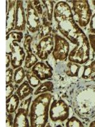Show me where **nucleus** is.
<instances>
[{
	"instance_id": "nucleus-20",
	"label": "nucleus",
	"mask_w": 95,
	"mask_h": 127,
	"mask_svg": "<svg viewBox=\"0 0 95 127\" xmlns=\"http://www.w3.org/2000/svg\"><path fill=\"white\" fill-rule=\"evenodd\" d=\"M26 77L27 79V81H29V84L31 87L33 88H36L39 87L41 84V80L35 75L31 71H27L26 74Z\"/></svg>"
},
{
	"instance_id": "nucleus-5",
	"label": "nucleus",
	"mask_w": 95,
	"mask_h": 127,
	"mask_svg": "<svg viewBox=\"0 0 95 127\" xmlns=\"http://www.w3.org/2000/svg\"><path fill=\"white\" fill-rule=\"evenodd\" d=\"M72 4V12L75 22H77L81 28H85L90 22L92 12L88 1H73Z\"/></svg>"
},
{
	"instance_id": "nucleus-14",
	"label": "nucleus",
	"mask_w": 95,
	"mask_h": 127,
	"mask_svg": "<svg viewBox=\"0 0 95 127\" xmlns=\"http://www.w3.org/2000/svg\"><path fill=\"white\" fill-rule=\"evenodd\" d=\"M6 35L14 30L15 26L16 3L17 1H6Z\"/></svg>"
},
{
	"instance_id": "nucleus-27",
	"label": "nucleus",
	"mask_w": 95,
	"mask_h": 127,
	"mask_svg": "<svg viewBox=\"0 0 95 127\" xmlns=\"http://www.w3.org/2000/svg\"><path fill=\"white\" fill-rule=\"evenodd\" d=\"M89 32L91 34H95V13L92 15L89 22Z\"/></svg>"
},
{
	"instance_id": "nucleus-6",
	"label": "nucleus",
	"mask_w": 95,
	"mask_h": 127,
	"mask_svg": "<svg viewBox=\"0 0 95 127\" xmlns=\"http://www.w3.org/2000/svg\"><path fill=\"white\" fill-rule=\"evenodd\" d=\"M49 115L51 121L63 122L69 116V107L63 100H53L49 108Z\"/></svg>"
},
{
	"instance_id": "nucleus-17",
	"label": "nucleus",
	"mask_w": 95,
	"mask_h": 127,
	"mask_svg": "<svg viewBox=\"0 0 95 127\" xmlns=\"http://www.w3.org/2000/svg\"><path fill=\"white\" fill-rule=\"evenodd\" d=\"M54 87L53 83L51 81H48L43 83L38 87V88L36 89L34 92V95H39V94H44V93L49 92L53 90Z\"/></svg>"
},
{
	"instance_id": "nucleus-24",
	"label": "nucleus",
	"mask_w": 95,
	"mask_h": 127,
	"mask_svg": "<svg viewBox=\"0 0 95 127\" xmlns=\"http://www.w3.org/2000/svg\"><path fill=\"white\" fill-rule=\"evenodd\" d=\"M14 69L13 68H7L6 71V85L12 83L13 82Z\"/></svg>"
},
{
	"instance_id": "nucleus-15",
	"label": "nucleus",
	"mask_w": 95,
	"mask_h": 127,
	"mask_svg": "<svg viewBox=\"0 0 95 127\" xmlns=\"http://www.w3.org/2000/svg\"><path fill=\"white\" fill-rule=\"evenodd\" d=\"M34 92V88L30 86L28 81H24L18 87L16 94L20 98V100H24L29 95L32 94Z\"/></svg>"
},
{
	"instance_id": "nucleus-16",
	"label": "nucleus",
	"mask_w": 95,
	"mask_h": 127,
	"mask_svg": "<svg viewBox=\"0 0 95 127\" xmlns=\"http://www.w3.org/2000/svg\"><path fill=\"white\" fill-rule=\"evenodd\" d=\"M20 98L17 94H13L10 97L6 99V112L8 113H14L18 109L20 104Z\"/></svg>"
},
{
	"instance_id": "nucleus-1",
	"label": "nucleus",
	"mask_w": 95,
	"mask_h": 127,
	"mask_svg": "<svg viewBox=\"0 0 95 127\" xmlns=\"http://www.w3.org/2000/svg\"><path fill=\"white\" fill-rule=\"evenodd\" d=\"M53 16L62 34L76 45L78 36L84 32L76 23L71 6L67 2H58L54 8Z\"/></svg>"
},
{
	"instance_id": "nucleus-3",
	"label": "nucleus",
	"mask_w": 95,
	"mask_h": 127,
	"mask_svg": "<svg viewBox=\"0 0 95 127\" xmlns=\"http://www.w3.org/2000/svg\"><path fill=\"white\" fill-rule=\"evenodd\" d=\"M24 34L22 32H12L6 35V55H10L11 65L13 69L22 66L25 59V53L23 48L19 45L22 41Z\"/></svg>"
},
{
	"instance_id": "nucleus-9",
	"label": "nucleus",
	"mask_w": 95,
	"mask_h": 127,
	"mask_svg": "<svg viewBox=\"0 0 95 127\" xmlns=\"http://www.w3.org/2000/svg\"><path fill=\"white\" fill-rule=\"evenodd\" d=\"M25 13L27 27L29 31L32 33H35L36 32L39 31L41 25L40 15L35 8L32 1H28Z\"/></svg>"
},
{
	"instance_id": "nucleus-7",
	"label": "nucleus",
	"mask_w": 95,
	"mask_h": 127,
	"mask_svg": "<svg viewBox=\"0 0 95 127\" xmlns=\"http://www.w3.org/2000/svg\"><path fill=\"white\" fill-rule=\"evenodd\" d=\"M31 100L32 97H30L25 100H22L14 118L13 127H30L28 117L29 113V105L31 102Z\"/></svg>"
},
{
	"instance_id": "nucleus-31",
	"label": "nucleus",
	"mask_w": 95,
	"mask_h": 127,
	"mask_svg": "<svg viewBox=\"0 0 95 127\" xmlns=\"http://www.w3.org/2000/svg\"><path fill=\"white\" fill-rule=\"evenodd\" d=\"M93 4L95 6V1H93Z\"/></svg>"
},
{
	"instance_id": "nucleus-25",
	"label": "nucleus",
	"mask_w": 95,
	"mask_h": 127,
	"mask_svg": "<svg viewBox=\"0 0 95 127\" xmlns=\"http://www.w3.org/2000/svg\"><path fill=\"white\" fill-rule=\"evenodd\" d=\"M6 98H8L10 97L13 94V92L15 90V86L13 85V83H10L8 85H6Z\"/></svg>"
},
{
	"instance_id": "nucleus-28",
	"label": "nucleus",
	"mask_w": 95,
	"mask_h": 127,
	"mask_svg": "<svg viewBox=\"0 0 95 127\" xmlns=\"http://www.w3.org/2000/svg\"><path fill=\"white\" fill-rule=\"evenodd\" d=\"M88 39H89V44L91 45V48L93 52L95 53V34H89L88 36Z\"/></svg>"
},
{
	"instance_id": "nucleus-29",
	"label": "nucleus",
	"mask_w": 95,
	"mask_h": 127,
	"mask_svg": "<svg viewBox=\"0 0 95 127\" xmlns=\"http://www.w3.org/2000/svg\"><path fill=\"white\" fill-rule=\"evenodd\" d=\"M6 67L8 68L9 65L11 64V57H10V55H6Z\"/></svg>"
},
{
	"instance_id": "nucleus-11",
	"label": "nucleus",
	"mask_w": 95,
	"mask_h": 127,
	"mask_svg": "<svg viewBox=\"0 0 95 127\" xmlns=\"http://www.w3.org/2000/svg\"><path fill=\"white\" fill-rule=\"evenodd\" d=\"M27 26L26 13H25L23 1H17L16 3L15 26L14 31L22 32L25 31Z\"/></svg>"
},
{
	"instance_id": "nucleus-21",
	"label": "nucleus",
	"mask_w": 95,
	"mask_h": 127,
	"mask_svg": "<svg viewBox=\"0 0 95 127\" xmlns=\"http://www.w3.org/2000/svg\"><path fill=\"white\" fill-rule=\"evenodd\" d=\"M43 4H44L46 7L48 12V19L49 22H52V18H53V15L54 12V3H55L53 1H41Z\"/></svg>"
},
{
	"instance_id": "nucleus-13",
	"label": "nucleus",
	"mask_w": 95,
	"mask_h": 127,
	"mask_svg": "<svg viewBox=\"0 0 95 127\" xmlns=\"http://www.w3.org/2000/svg\"><path fill=\"white\" fill-rule=\"evenodd\" d=\"M32 72L38 77L41 81L51 78L53 76V69L45 62H38L32 67Z\"/></svg>"
},
{
	"instance_id": "nucleus-22",
	"label": "nucleus",
	"mask_w": 95,
	"mask_h": 127,
	"mask_svg": "<svg viewBox=\"0 0 95 127\" xmlns=\"http://www.w3.org/2000/svg\"><path fill=\"white\" fill-rule=\"evenodd\" d=\"M95 72V61H93L89 65L84 67V71L82 77L84 79H88Z\"/></svg>"
},
{
	"instance_id": "nucleus-12",
	"label": "nucleus",
	"mask_w": 95,
	"mask_h": 127,
	"mask_svg": "<svg viewBox=\"0 0 95 127\" xmlns=\"http://www.w3.org/2000/svg\"><path fill=\"white\" fill-rule=\"evenodd\" d=\"M32 37L30 35L27 34L25 36V40L24 41V46L27 53V56L25 57V67L27 69H30L37 62H38L37 56L32 50Z\"/></svg>"
},
{
	"instance_id": "nucleus-19",
	"label": "nucleus",
	"mask_w": 95,
	"mask_h": 127,
	"mask_svg": "<svg viewBox=\"0 0 95 127\" xmlns=\"http://www.w3.org/2000/svg\"><path fill=\"white\" fill-rule=\"evenodd\" d=\"M68 69L66 71V74L69 76L74 77L77 76L79 74V69L81 67L80 65L74 62H69L67 64Z\"/></svg>"
},
{
	"instance_id": "nucleus-23",
	"label": "nucleus",
	"mask_w": 95,
	"mask_h": 127,
	"mask_svg": "<svg viewBox=\"0 0 95 127\" xmlns=\"http://www.w3.org/2000/svg\"><path fill=\"white\" fill-rule=\"evenodd\" d=\"M67 127H82L84 125L81 121L75 117H72L69 119L66 123Z\"/></svg>"
},
{
	"instance_id": "nucleus-8",
	"label": "nucleus",
	"mask_w": 95,
	"mask_h": 127,
	"mask_svg": "<svg viewBox=\"0 0 95 127\" xmlns=\"http://www.w3.org/2000/svg\"><path fill=\"white\" fill-rule=\"evenodd\" d=\"M70 45L65 38L58 34L55 36V46L52 52L53 57L56 61H66L69 55Z\"/></svg>"
},
{
	"instance_id": "nucleus-4",
	"label": "nucleus",
	"mask_w": 95,
	"mask_h": 127,
	"mask_svg": "<svg viewBox=\"0 0 95 127\" xmlns=\"http://www.w3.org/2000/svg\"><path fill=\"white\" fill-rule=\"evenodd\" d=\"M90 58V44L88 38L84 32H82L77 38L76 46L69 53L68 57L71 62L84 64Z\"/></svg>"
},
{
	"instance_id": "nucleus-18",
	"label": "nucleus",
	"mask_w": 95,
	"mask_h": 127,
	"mask_svg": "<svg viewBox=\"0 0 95 127\" xmlns=\"http://www.w3.org/2000/svg\"><path fill=\"white\" fill-rule=\"evenodd\" d=\"M26 76V72L22 67L16 69L13 75V82L16 85H19L23 81L24 79Z\"/></svg>"
},
{
	"instance_id": "nucleus-30",
	"label": "nucleus",
	"mask_w": 95,
	"mask_h": 127,
	"mask_svg": "<svg viewBox=\"0 0 95 127\" xmlns=\"http://www.w3.org/2000/svg\"><path fill=\"white\" fill-rule=\"evenodd\" d=\"M89 127H95V121H93L92 123H91V124L89 125Z\"/></svg>"
},
{
	"instance_id": "nucleus-10",
	"label": "nucleus",
	"mask_w": 95,
	"mask_h": 127,
	"mask_svg": "<svg viewBox=\"0 0 95 127\" xmlns=\"http://www.w3.org/2000/svg\"><path fill=\"white\" fill-rule=\"evenodd\" d=\"M55 38L53 36H46L40 39L39 43L36 46V55L41 60H46L48 55L54 50Z\"/></svg>"
},
{
	"instance_id": "nucleus-2",
	"label": "nucleus",
	"mask_w": 95,
	"mask_h": 127,
	"mask_svg": "<svg viewBox=\"0 0 95 127\" xmlns=\"http://www.w3.org/2000/svg\"><path fill=\"white\" fill-rule=\"evenodd\" d=\"M52 95L48 92L39 94L30 105L29 117L31 127H44L49 118Z\"/></svg>"
},
{
	"instance_id": "nucleus-26",
	"label": "nucleus",
	"mask_w": 95,
	"mask_h": 127,
	"mask_svg": "<svg viewBox=\"0 0 95 127\" xmlns=\"http://www.w3.org/2000/svg\"><path fill=\"white\" fill-rule=\"evenodd\" d=\"M6 127H13V121H14V118L13 115L12 113H8L6 112Z\"/></svg>"
}]
</instances>
